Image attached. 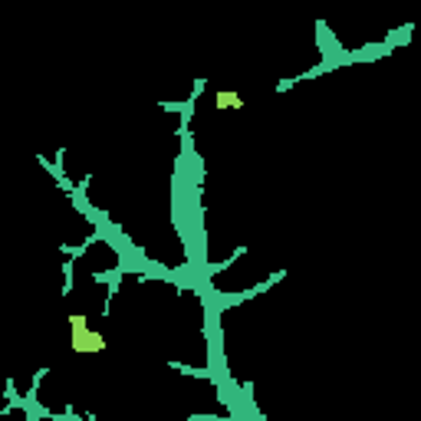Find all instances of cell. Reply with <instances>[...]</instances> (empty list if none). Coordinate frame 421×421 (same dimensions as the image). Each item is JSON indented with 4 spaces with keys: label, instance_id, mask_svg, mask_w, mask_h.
<instances>
[{
    "label": "cell",
    "instance_id": "6da1fadb",
    "mask_svg": "<svg viewBox=\"0 0 421 421\" xmlns=\"http://www.w3.org/2000/svg\"><path fill=\"white\" fill-rule=\"evenodd\" d=\"M66 326H69V345H73V352H76V355H99V352H105V336L89 326V316L73 313L66 319Z\"/></svg>",
    "mask_w": 421,
    "mask_h": 421
},
{
    "label": "cell",
    "instance_id": "7a4b0ae2",
    "mask_svg": "<svg viewBox=\"0 0 421 421\" xmlns=\"http://www.w3.org/2000/svg\"><path fill=\"white\" fill-rule=\"evenodd\" d=\"M214 105H218V109H240L244 99H240L234 89H220V93H214Z\"/></svg>",
    "mask_w": 421,
    "mask_h": 421
}]
</instances>
